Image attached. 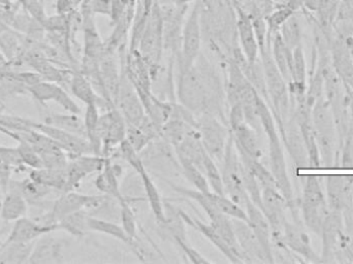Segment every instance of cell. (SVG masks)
<instances>
[{"label":"cell","instance_id":"1","mask_svg":"<svg viewBox=\"0 0 353 264\" xmlns=\"http://www.w3.org/2000/svg\"><path fill=\"white\" fill-rule=\"evenodd\" d=\"M194 65L183 70L179 68L176 94L180 105L194 116L209 113L210 90L215 86V74L205 57H199Z\"/></svg>","mask_w":353,"mask_h":264},{"label":"cell","instance_id":"2","mask_svg":"<svg viewBox=\"0 0 353 264\" xmlns=\"http://www.w3.org/2000/svg\"><path fill=\"white\" fill-rule=\"evenodd\" d=\"M165 51L163 17L159 1L155 2L147 19L146 27L139 45L138 52L150 68L152 77L157 76Z\"/></svg>","mask_w":353,"mask_h":264},{"label":"cell","instance_id":"3","mask_svg":"<svg viewBox=\"0 0 353 264\" xmlns=\"http://www.w3.org/2000/svg\"><path fill=\"white\" fill-rule=\"evenodd\" d=\"M278 130L279 128H278L277 122L274 120L265 122L261 125V130L265 133L269 141L270 165H271L272 174L275 179L278 190L288 201V207L292 209L294 199H292V184L288 176L283 148H282L281 139Z\"/></svg>","mask_w":353,"mask_h":264},{"label":"cell","instance_id":"4","mask_svg":"<svg viewBox=\"0 0 353 264\" xmlns=\"http://www.w3.org/2000/svg\"><path fill=\"white\" fill-rule=\"evenodd\" d=\"M203 43V25H201V6L194 2L185 19L181 39V51L176 56L179 68H191L201 55Z\"/></svg>","mask_w":353,"mask_h":264},{"label":"cell","instance_id":"5","mask_svg":"<svg viewBox=\"0 0 353 264\" xmlns=\"http://www.w3.org/2000/svg\"><path fill=\"white\" fill-rule=\"evenodd\" d=\"M222 162H223V167H222L221 176L224 194L228 195L234 203L245 209L247 201L250 199H249L244 185H243L242 176H241L242 163H241L238 151L234 145L232 132H230Z\"/></svg>","mask_w":353,"mask_h":264},{"label":"cell","instance_id":"6","mask_svg":"<svg viewBox=\"0 0 353 264\" xmlns=\"http://www.w3.org/2000/svg\"><path fill=\"white\" fill-rule=\"evenodd\" d=\"M107 201L105 195H87L74 191L62 192L61 196L58 197L52 203L49 211L50 221L58 224L60 220L77 212L94 211L101 209Z\"/></svg>","mask_w":353,"mask_h":264},{"label":"cell","instance_id":"7","mask_svg":"<svg viewBox=\"0 0 353 264\" xmlns=\"http://www.w3.org/2000/svg\"><path fill=\"white\" fill-rule=\"evenodd\" d=\"M199 117L196 128L203 148L215 161L222 162L230 139V130L210 113L203 114Z\"/></svg>","mask_w":353,"mask_h":264},{"label":"cell","instance_id":"8","mask_svg":"<svg viewBox=\"0 0 353 264\" xmlns=\"http://www.w3.org/2000/svg\"><path fill=\"white\" fill-rule=\"evenodd\" d=\"M128 122L117 108L110 109L99 117L97 134L103 141L101 156L111 158L117 152L120 143L126 139Z\"/></svg>","mask_w":353,"mask_h":264},{"label":"cell","instance_id":"9","mask_svg":"<svg viewBox=\"0 0 353 264\" xmlns=\"http://www.w3.org/2000/svg\"><path fill=\"white\" fill-rule=\"evenodd\" d=\"M115 108L119 110L130 125L140 126L147 117L140 94L126 74L124 68H122L121 81Z\"/></svg>","mask_w":353,"mask_h":264},{"label":"cell","instance_id":"10","mask_svg":"<svg viewBox=\"0 0 353 264\" xmlns=\"http://www.w3.org/2000/svg\"><path fill=\"white\" fill-rule=\"evenodd\" d=\"M312 109V122L316 135L319 150L323 155V161L325 165H331L334 159V124L330 114L329 105L317 99Z\"/></svg>","mask_w":353,"mask_h":264},{"label":"cell","instance_id":"11","mask_svg":"<svg viewBox=\"0 0 353 264\" xmlns=\"http://www.w3.org/2000/svg\"><path fill=\"white\" fill-rule=\"evenodd\" d=\"M163 17V43L165 51H171L178 56L181 51V39L185 19L189 6L176 4H159Z\"/></svg>","mask_w":353,"mask_h":264},{"label":"cell","instance_id":"12","mask_svg":"<svg viewBox=\"0 0 353 264\" xmlns=\"http://www.w3.org/2000/svg\"><path fill=\"white\" fill-rule=\"evenodd\" d=\"M105 160L107 158L103 156L94 154L70 157L65 168L66 186L64 192L76 190L85 178L95 172L99 174L105 166Z\"/></svg>","mask_w":353,"mask_h":264},{"label":"cell","instance_id":"13","mask_svg":"<svg viewBox=\"0 0 353 264\" xmlns=\"http://www.w3.org/2000/svg\"><path fill=\"white\" fill-rule=\"evenodd\" d=\"M32 128L53 139L60 148H62L68 153V155H70L72 157L93 154L92 148L86 137L60 130V128L50 125L45 122L39 123V122L32 121Z\"/></svg>","mask_w":353,"mask_h":264},{"label":"cell","instance_id":"14","mask_svg":"<svg viewBox=\"0 0 353 264\" xmlns=\"http://www.w3.org/2000/svg\"><path fill=\"white\" fill-rule=\"evenodd\" d=\"M236 14V39L239 47L248 63L259 60V45L250 14L236 2L232 1Z\"/></svg>","mask_w":353,"mask_h":264},{"label":"cell","instance_id":"15","mask_svg":"<svg viewBox=\"0 0 353 264\" xmlns=\"http://www.w3.org/2000/svg\"><path fill=\"white\" fill-rule=\"evenodd\" d=\"M28 92L35 101L41 103L54 101L68 113L80 115L81 109L76 101L70 97L65 89L57 83L41 81L33 86L28 87Z\"/></svg>","mask_w":353,"mask_h":264},{"label":"cell","instance_id":"16","mask_svg":"<svg viewBox=\"0 0 353 264\" xmlns=\"http://www.w3.org/2000/svg\"><path fill=\"white\" fill-rule=\"evenodd\" d=\"M288 201L277 188H263L261 190V211L269 220L273 232V238L281 234L286 222L285 207Z\"/></svg>","mask_w":353,"mask_h":264},{"label":"cell","instance_id":"17","mask_svg":"<svg viewBox=\"0 0 353 264\" xmlns=\"http://www.w3.org/2000/svg\"><path fill=\"white\" fill-rule=\"evenodd\" d=\"M330 54L338 78L343 83L348 95H353V55L339 35L331 39Z\"/></svg>","mask_w":353,"mask_h":264},{"label":"cell","instance_id":"18","mask_svg":"<svg viewBox=\"0 0 353 264\" xmlns=\"http://www.w3.org/2000/svg\"><path fill=\"white\" fill-rule=\"evenodd\" d=\"M245 211L247 214V223L256 236L263 253L267 257L268 263H274L275 261H274L273 248H272L273 232H272L269 220L265 217L261 207H257L250 199L245 205Z\"/></svg>","mask_w":353,"mask_h":264},{"label":"cell","instance_id":"19","mask_svg":"<svg viewBox=\"0 0 353 264\" xmlns=\"http://www.w3.org/2000/svg\"><path fill=\"white\" fill-rule=\"evenodd\" d=\"M276 240L279 242V245L288 248V250L298 254L299 256L307 259L311 263H321V259L315 254L312 250L309 242V238L305 232H303L298 226L286 220L282 228L281 234L275 236Z\"/></svg>","mask_w":353,"mask_h":264},{"label":"cell","instance_id":"20","mask_svg":"<svg viewBox=\"0 0 353 264\" xmlns=\"http://www.w3.org/2000/svg\"><path fill=\"white\" fill-rule=\"evenodd\" d=\"M230 219H232L236 242H238L239 248H240L241 253L244 257L245 263H268L263 248H261L256 236H255L247 221L232 219V218H230Z\"/></svg>","mask_w":353,"mask_h":264},{"label":"cell","instance_id":"21","mask_svg":"<svg viewBox=\"0 0 353 264\" xmlns=\"http://www.w3.org/2000/svg\"><path fill=\"white\" fill-rule=\"evenodd\" d=\"M117 53L118 52L105 50L103 57L99 60L101 82H103L108 101L113 108H115L122 74L120 63L117 59Z\"/></svg>","mask_w":353,"mask_h":264},{"label":"cell","instance_id":"22","mask_svg":"<svg viewBox=\"0 0 353 264\" xmlns=\"http://www.w3.org/2000/svg\"><path fill=\"white\" fill-rule=\"evenodd\" d=\"M56 230H58V225H48L25 216L14 221L6 242L29 244V243L37 242L41 236L52 234Z\"/></svg>","mask_w":353,"mask_h":264},{"label":"cell","instance_id":"23","mask_svg":"<svg viewBox=\"0 0 353 264\" xmlns=\"http://www.w3.org/2000/svg\"><path fill=\"white\" fill-rule=\"evenodd\" d=\"M236 151L240 155L261 160L263 156L259 135L254 128L249 126L246 122L239 124L230 130Z\"/></svg>","mask_w":353,"mask_h":264},{"label":"cell","instance_id":"24","mask_svg":"<svg viewBox=\"0 0 353 264\" xmlns=\"http://www.w3.org/2000/svg\"><path fill=\"white\" fill-rule=\"evenodd\" d=\"M180 215L182 217L183 221L185 224L190 226V227L196 230L199 234H203L210 243L213 244L230 263H241L240 259L236 256L232 249L228 247L226 244L225 241L222 238V236L218 234L217 230L211 225V224H205L201 222V220L196 219V218L191 217L188 214L185 213L184 211H181Z\"/></svg>","mask_w":353,"mask_h":264},{"label":"cell","instance_id":"25","mask_svg":"<svg viewBox=\"0 0 353 264\" xmlns=\"http://www.w3.org/2000/svg\"><path fill=\"white\" fill-rule=\"evenodd\" d=\"M62 245L51 234L41 236L33 246L28 263L47 264L62 261Z\"/></svg>","mask_w":353,"mask_h":264},{"label":"cell","instance_id":"26","mask_svg":"<svg viewBox=\"0 0 353 264\" xmlns=\"http://www.w3.org/2000/svg\"><path fill=\"white\" fill-rule=\"evenodd\" d=\"M8 190L16 191L20 193L26 199L28 205L43 209L46 203V197L52 192V189L45 185L35 182L31 178L22 181H10L8 185Z\"/></svg>","mask_w":353,"mask_h":264},{"label":"cell","instance_id":"27","mask_svg":"<svg viewBox=\"0 0 353 264\" xmlns=\"http://www.w3.org/2000/svg\"><path fill=\"white\" fill-rule=\"evenodd\" d=\"M68 87H70L72 94L86 105H99V108H101V105L111 107L105 99H101V97L97 94L90 81L79 70H74V72H72Z\"/></svg>","mask_w":353,"mask_h":264},{"label":"cell","instance_id":"28","mask_svg":"<svg viewBox=\"0 0 353 264\" xmlns=\"http://www.w3.org/2000/svg\"><path fill=\"white\" fill-rule=\"evenodd\" d=\"M137 172L140 176L142 181L143 187H144L145 193H146L147 201L150 205L151 211L157 223L163 224L165 220V203H163L161 194L159 193V188L155 185L154 181L151 178L149 172H147L144 161L136 168Z\"/></svg>","mask_w":353,"mask_h":264},{"label":"cell","instance_id":"29","mask_svg":"<svg viewBox=\"0 0 353 264\" xmlns=\"http://www.w3.org/2000/svg\"><path fill=\"white\" fill-rule=\"evenodd\" d=\"M88 228L90 232L105 234V236H112V238L120 241V242L125 244L126 246L130 247L139 258L142 257V252H141L140 247L138 246V243H137V241L130 238V236L126 234L125 230H124L122 226L113 223V222L99 219V218L92 217V216L89 215Z\"/></svg>","mask_w":353,"mask_h":264},{"label":"cell","instance_id":"30","mask_svg":"<svg viewBox=\"0 0 353 264\" xmlns=\"http://www.w3.org/2000/svg\"><path fill=\"white\" fill-rule=\"evenodd\" d=\"M95 187L97 190L103 192L105 196L116 199L118 203L126 199L120 191L119 176H118L117 167L112 163L111 158H107L105 166L97 174L95 180Z\"/></svg>","mask_w":353,"mask_h":264},{"label":"cell","instance_id":"31","mask_svg":"<svg viewBox=\"0 0 353 264\" xmlns=\"http://www.w3.org/2000/svg\"><path fill=\"white\" fill-rule=\"evenodd\" d=\"M353 180L350 176H329L327 179V193L330 205L333 211L341 212L345 209L350 201Z\"/></svg>","mask_w":353,"mask_h":264},{"label":"cell","instance_id":"32","mask_svg":"<svg viewBox=\"0 0 353 264\" xmlns=\"http://www.w3.org/2000/svg\"><path fill=\"white\" fill-rule=\"evenodd\" d=\"M26 199L16 191L8 190L4 194L0 207V218L6 222H14L25 217L28 212Z\"/></svg>","mask_w":353,"mask_h":264},{"label":"cell","instance_id":"33","mask_svg":"<svg viewBox=\"0 0 353 264\" xmlns=\"http://www.w3.org/2000/svg\"><path fill=\"white\" fill-rule=\"evenodd\" d=\"M271 53L274 62L281 72L286 82L290 84V72H292V51L284 43L279 32L271 39Z\"/></svg>","mask_w":353,"mask_h":264},{"label":"cell","instance_id":"34","mask_svg":"<svg viewBox=\"0 0 353 264\" xmlns=\"http://www.w3.org/2000/svg\"><path fill=\"white\" fill-rule=\"evenodd\" d=\"M29 178L34 180L39 184L49 187L52 190L65 191L66 170H57V168L41 167L31 170L29 172Z\"/></svg>","mask_w":353,"mask_h":264},{"label":"cell","instance_id":"35","mask_svg":"<svg viewBox=\"0 0 353 264\" xmlns=\"http://www.w3.org/2000/svg\"><path fill=\"white\" fill-rule=\"evenodd\" d=\"M34 243L4 242L0 248V263H28Z\"/></svg>","mask_w":353,"mask_h":264},{"label":"cell","instance_id":"36","mask_svg":"<svg viewBox=\"0 0 353 264\" xmlns=\"http://www.w3.org/2000/svg\"><path fill=\"white\" fill-rule=\"evenodd\" d=\"M99 107L97 105H86L84 116L85 132H86V139L90 143L94 155L101 156V149H103V141L99 139L97 134V125H99Z\"/></svg>","mask_w":353,"mask_h":264},{"label":"cell","instance_id":"37","mask_svg":"<svg viewBox=\"0 0 353 264\" xmlns=\"http://www.w3.org/2000/svg\"><path fill=\"white\" fill-rule=\"evenodd\" d=\"M45 123L86 137L84 120L81 119L77 114H48L45 117Z\"/></svg>","mask_w":353,"mask_h":264},{"label":"cell","instance_id":"38","mask_svg":"<svg viewBox=\"0 0 353 264\" xmlns=\"http://www.w3.org/2000/svg\"><path fill=\"white\" fill-rule=\"evenodd\" d=\"M302 205L327 210L325 195L317 176H310L305 179Z\"/></svg>","mask_w":353,"mask_h":264},{"label":"cell","instance_id":"39","mask_svg":"<svg viewBox=\"0 0 353 264\" xmlns=\"http://www.w3.org/2000/svg\"><path fill=\"white\" fill-rule=\"evenodd\" d=\"M209 197L214 207L220 213L228 216V217L232 218V219H240L247 221V214L245 209H243L238 203H234L228 195L210 191Z\"/></svg>","mask_w":353,"mask_h":264},{"label":"cell","instance_id":"40","mask_svg":"<svg viewBox=\"0 0 353 264\" xmlns=\"http://www.w3.org/2000/svg\"><path fill=\"white\" fill-rule=\"evenodd\" d=\"M280 35L283 39L284 43L294 51L299 45H302L303 31L302 23H301L299 12L292 14L279 30Z\"/></svg>","mask_w":353,"mask_h":264},{"label":"cell","instance_id":"41","mask_svg":"<svg viewBox=\"0 0 353 264\" xmlns=\"http://www.w3.org/2000/svg\"><path fill=\"white\" fill-rule=\"evenodd\" d=\"M89 211H80L58 222V230H64L74 236H84L89 232Z\"/></svg>","mask_w":353,"mask_h":264},{"label":"cell","instance_id":"42","mask_svg":"<svg viewBox=\"0 0 353 264\" xmlns=\"http://www.w3.org/2000/svg\"><path fill=\"white\" fill-rule=\"evenodd\" d=\"M296 14L292 8H288L284 3L276 4L275 8L265 17V23L268 27V39L271 41L272 37L279 32L282 25Z\"/></svg>","mask_w":353,"mask_h":264},{"label":"cell","instance_id":"43","mask_svg":"<svg viewBox=\"0 0 353 264\" xmlns=\"http://www.w3.org/2000/svg\"><path fill=\"white\" fill-rule=\"evenodd\" d=\"M179 163H180L181 168H182L183 176L194 187V189L201 191V192L211 191L205 174L199 166L182 159L179 160Z\"/></svg>","mask_w":353,"mask_h":264},{"label":"cell","instance_id":"44","mask_svg":"<svg viewBox=\"0 0 353 264\" xmlns=\"http://www.w3.org/2000/svg\"><path fill=\"white\" fill-rule=\"evenodd\" d=\"M203 172L209 183L211 191L220 194H224L223 182H222L221 172L218 168L215 160L208 154L203 160Z\"/></svg>","mask_w":353,"mask_h":264},{"label":"cell","instance_id":"45","mask_svg":"<svg viewBox=\"0 0 353 264\" xmlns=\"http://www.w3.org/2000/svg\"><path fill=\"white\" fill-rule=\"evenodd\" d=\"M120 205V217H121L122 227L126 234L134 241H138V224H137L136 215L130 207L128 199H124Z\"/></svg>","mask_w":353,"mask_h":264},{"label":"cell","instance_id":"46","mask_svg":"<svg viewBox=\"0 0 353 264\" xmlns=\"http://www.w3.org/2000/svg\"><path fill=\"white\" fill-rule=\"evenodd\" d=\"M126 139L130 141V145H132L139 153H141V152L153 141V139H151L144 130H141L139 126L130 125V124H128Z\"/></svg>","mask_w":353,"mask_h":264},{"label":"cell","instance_id":"47","mask_svg":"<svg viewBox=\"0 0 353 264\" xmlns=\"http://www.w3.org/2000/svg\"><path fill=\"white\" fill-rule=\"evenodd\" d=\"M18 143L19 145L17 148H18L23 164H24L26 167H30L31 170L43 167V163H41L39 154L35 152V150L33 149L30 145L26 143Z\"/></svg>","mask_w":353,"mask_h":264},{"label":"cell","instance_id":"48","mask_svg":"<svg viewBox=\"0 0 353 264\" xmlns=\"http://www.w3.org/2000/svg\"><path fill=\"white\" fill-rule=\"evenodd\" d=\"M174 240H175L176 244L179 245V247H180L183 253L186 255L187 258L190 261V263L195 264L211 263V261H210L209 259L205 258V257L203 256L199 251L195 250L193 247H191L185 238H174Z\"/></svg>","mask_w":353,"mask_h":264},{"label":"cell","instance_id":"49","mask_svg":"<svg viewBox=\"0 0 353 264\" xmlns=\"http://www.w3.org/2000/svg\"><path fill=\"white\" fill-rule=\"evenodd\" d=\"M22 8L23 10H26L33 19L39 21L41 25L45 22L46 19L48 18L41 0H25L24 6H23Z\"/></svg>","mask_w":353,"mask_h":264},{"label":"cell","instance_id":"50","mask_svg":"<svg viewBox=\"0 0 353 264\" xmlns=\"http://www.w3.org/2000/svg\"><path fill=\"white\" fill-rule=\"evenodd\" d=\"M128 8V0H112L111 12H110V24L112 26L119 22L125 14Z\"/></svg>","mask_w":353,"mask_h":264},{"label":"cell","instance_id":"51","mask_svg":"<svg viewBox=\"0 0 353 264\" xmlns=\"http://www.w3.org/2000/svg\"><path fill=\"white\" fill-rule=\"evenodd\" d=\"M84 0H56V14H70L80 10Z\"/></svg>","mask_w":353,"mask_h":264},{"label":"cell","instance_id":"52","mask_svg":"<svg viewBox=\"0 0 353 264\" xmlns=\"http://www.w3.org/2000/svg\"><path fill=\"white\" fill-rule=\"evenodd\" d=\"M10 63L12 62L6 58V56L0 53V78L6 76L10 72Z\"/></svg>","mask_w":353,"mask_h":264},{"label":"cell","instance_id":"53","mask_svg":"<svg viewBox=\"0 0 353 264\" xmlns=\"http://www.w3.org/2000/svg\"><path fill=\"white\" fill-rule=\"evenodd\" d=\"M12 0H0V6H12Z\"/></svg>","mask_w":353,"mask_h":264},{"label":"cell","instance_id":"54","mask_svg":"<svg viewBox=\"0 0 353 264\" xmlns=\"http://www.w3.org/2000/svg\"><path fill=\"white\" fill-rule=\"evenodd\" d=\"M3 99H4L3 91H2L1 80H0V103H1V101H3Z\"/></svg>","mask_w":353,"mask_h":264},{"label":"cell","instance_id":"55","mask_svg":"<svg viewBox=\"0 0 353 264\" xmlns=\"http://www.w3.org/2000/svg\"><path fill=\"white\" fill-rule=\"evenodd\" d=\"M2 244H3V243L0 242V248H1Z\"/></svg>","mask_w":353,"mask_h":264},{"label":"cell","instance_id":"56","mask_svg":"<svg viewBox=\"0 0 353 264\" xmlns=\"http://www.w3.org/2000/svg\"><path fill=\"white\" fill-rule=\"evenodd\" d=\"M0 207H1V201H0Z\"/></svg>","mask_w":353,"mask_h":264}]
</instances>
